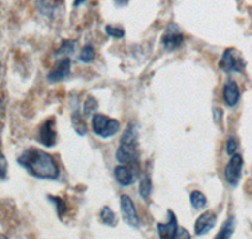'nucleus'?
<instances>
[{
	"instance_id": "nucleus-27",
	"label": "nucleus",
	"mask_w": 252,
	"mask_h": 239,
	"mask_svg": "<svg viewBox=\"0 0 252 239\" xmlns=\"http://www.w3.org/2000/svg\"><path fill=\"white\" fill-rule=\"evenodd\" d=\"M130 0H114V3L116 6H125L129 4Z\"/></svg>"
},
{
	"instance_id": "nucleus-28",
	"label": "nucleus",
	"mask_w": 252,
	"mask_h": 239,
	"mask_svg": "<svg viewBox=\"0 0 252 239\" xmlns=\"http://www.w3.org/2000/svg\"><path fill=\"white\" fill-rule=\"evenodd\" d=\"M87 0H73V6L75 8H78L80 5H82L83 3H86Z\"/></svg>"
},
{
	"instance_id": "nucleus-6",
	"label": "nucleus",
	"mask_w": 252,
	"mask_h": 239,
	"mask_svg": "<svg viewBox=\"0 0 252 239\" xmlns=\"http://www.w3.org/2000/svg\"><path fill=\"white\" fill-rule=\"evenodd\" d=\"M184 34L175 23L166 26L164 34L161 35V44L166 51H174L183 44Z\"/></svg>"
},
{
	"instance_id": "nucleus-3",
	"label": "nucleus",
	"mask_w": 252,
	"mask_h": 239,
	"mask_svg": "<svg viewBox=\"0 0 252 239\" xmlns=\"http://www.w3.org/2000/svg\"><path fill=\"white\" fill-rule=\"evenodd\" d=\"M169 220L166 223H158L157 229L160 239H190V234L186 228L178 224L177 215L172 210L168 211Z\"/></svg>"
},
{
	"instance_id": "nucleus-13",
	"label": "nucleus",
	"mask_w": 252,
	"mask_h": 239,
	"mask_svg": "<svg viewBox=\"0 0 252 239\" xmlns=\"http://www.w3.org/2000/svg\"><path fill=\"white\" fill-rule=\"evenodd\" d=\"M240 90L235 81H227L223 86V102L228 107H233L240 101Z\"/></svg>"
},
{
	"instance_id": "nucleus-30",
	"label": "nucleus",
	"mask_w": 252,
	"mask_h": 239,
	"mask_svg": "<svg viewBox=\"0 0 252 239\" xmlns=\"http://www.w3.org/2000/svg\"><path fill=\"white\" fill-rule=\"evenodd\" d=\"M0 105H1V101H0Z\"/></svg>"
},
{
	"instance_id": "nucleus-14",
	"label": "nucleus",
	"mask_w": 252,
	"mask_h": 239,
	"mask_svg": "<svg viewBox=\"0 0 252 239\" xmlns=\"http://www.w3.org/2000/svg\"><path fill=\"white\" fill-rule=\"evenodd\" d=\"M235 216H229L228 219L223 223V225H222V228L217 233V236L215 237V239H231L233 232H235Z\"/></svg>"
},
{
	"instance_id": "nucleus-21",
	"label": "nucleus",
	"mask_w": 252,
	"mask_h": 239,
	"mask_svg": "<svg viewBox=\"0 0 252 239\" xmlns=\"http://www.w3.org/2000/svg\"><path fill=\"white\" fill-rule=\"evenodd\" d=\"M97 107H98V103L97 101H96V98L90 96L87 97V100L85 101V103H83V112H85L86 116H90V115H92L96 110H97Z\"/></svg>"
},
{
	"instance_id": "nucleus-17",
	"label": "nucleus",
	"mask_w": 252,
	"mask_h": 239,
	"mask_svg": "<svg viewBox=\"0 0 252 239\" xmlns=\"http://www.w3.org/2000/svg\"><path fill=\"white\" fill-rule=\"evenodd\" d=\"M190 204L194 209L201 210L207 205V197L202 191L194 190L190 193Z\"/></svg>"
},
{
	"instance_id": "nucleus-24",
	"label": "nucleus",
	"mask_w": 252,
	"mask_h": 239,
	"mask_svg": "<svg viewBox=\"0 0 252 239\" xmlns=\"http://www.w3.org/2000/svg\"><path fill=\"white\" fill-rule=\"evenodd\" d=\"M6 175H8V161L0 150V180H5Z\"/></svg>"
},
{
	"instance_id": "nucleus-29",
	"label": "nucleus",
	"mask_w": 252,
	"mask_h": 239,
	"mask_svg": "<svg viewBox=\"0 0 252 239\" xmlns=\"http://www.w3.org/2000/svg\"><path fill=\"white\" fill-rule=\"evenodd\" d=\"M0 239H9V238L5 236V234H1V233H0Z\"/></svg>"
},
{
	"instance_id": "nucleus-11",
	"label": "nucleus",
	"mask_w": 252,
	"mask_h": 239,
	"mask_svg": "<svg viewBox=\"0 0 252 239\" xmlns=\"http://www.w3.org/2000/svg\"><path fill=\"white\" fill-rule=\"evenodd\" d=\"M217 215L212 210H207L198 216L194 223V232L197 236H204L216 225Z\"/></svg>"
},
{
	"instance_id": "nucleus-16",
	"label": "nucleus",
	"mask_w": 252,
	"mask_h": 239,
	"mask_svg": "<svg viewBox=\"0 0 252 239\" xmlns=\"http://www.w3.org/2000/svg\"><path fill=\"white\" fill-rule=\"evenodd\" d=\"M72 125H73L75 131L80 136H83V135L87 134L86 122H85V120L82 119V116H81V114L78 111H76L75 114L72 115Z\"/></svg>"
},
{
	"instance_id": "nucleus-8",
	"label": "nucleus",
	"mask_w": 252,
	"mask_h": 239,
	"mask_svg": "<svg viewBox=\"0 0 252 239\" xmlns=\"http://www.w3.org/2000/svg\"><path fill=\"white\" fill-rule=\"evenodd\" d=\"M120 208L124 222L132 228H139L140 219H139L138 211H136V208H135L134 202H132L129 195H121Z\"/></svg>"
},
{
	"instance_id": "nucleus-25",
	"label": "nucleus",
	"mask_w": 252,
	"mask_h": 239,
	"mask_svg": "<svg viewBox=\"0 0 252 239\" xmlns=\"http://www.w3.org/2000/svg\"><path fill=\"white\" fill-rule=\"evenodd\" d=\"M48 199L56 205V209H57V211H58V215L61 216L62 211H64V203H63V200L60 199V198H57V197H52V195H48Z\"/></svg>"
},
{
	"instance_id": "nucleus-26",
	"label": "nucleus",
	"mask_w": 252,
	"mask_h": 239,
	"mask_svg": "<svg viewBox=\"0 0 252 239\" xmlns=\"http://www.w3.org/2000/svg\"><path fill=\"white\" fill-rule=\"evenodd\" d=\"M220 117H222V110L220 108H215L213 110V119L216 120V122L220 121Z\"/></svg>"
},
{
	"instance_id": "nucleus-20",
	"label": "nucleus",
	"mask_w": 252,
	"mask_h": 239,
	"mask_svg": "<svg viewBox=\"0 0 252 239\" xmlns=\"http://www.w3.org/2000/svg\"><path fill=\"white\" fill-rule=\"evenodd\" d=\"M76 42L69 39H64L61 43L60 48L56 51V56H62V57H67V54H71L75 52Z\"/></svg>"
},
{
	"instance_id": "nucleus-12",
	"label": "nucleus",
	"mask_w": 252,
	"mask_h": 239,
	"mask_svg": "<svg viewBox=\"0 0 252 239\" xmlns=\"http://www.w3.org/2000/svg\"><path fill=\"white\" fill-rule=\"evenodd\" d=\"M114 177L115 180L120 184L121 186H129L134 184L135 181V173L134 168L127 165H118L114 170Z\"/></svg>"
},
{
	"instance_id": "nucleus-10",
	"label": "nucleus",
	"mask_w": 252,
	"mask_h": 239,
	"mask_svg": "<svg viewBox=\"0 0 252 239\" xmlns=\"http://www.w3.org/2000/svg\"><path fill=\"white\" fill-rule=\"evenodd\" d=\"M69 73H71V60L68 57H61L48 73L47 80L51 83L60 82L68 77Z\"/></svg>"
},
{
	"instance_id": "nucleus-9",
	"label": "nucleus",
	"mask_w": 252,
	"mask_h": 239,
	"mask_svg": "<svg viewBox=\"0 0 252 239\" xmlns=\"http://www.w3.org/2000/svg\"><path fill=\"white\" fill-rule=\"evenodd\" d=\"M38 139H39V143L46 148H52L56 145L57 132H56L55 119H48L42 123L38 132Z\"/></svg>"
},
{
	"instance_id": "nucleus-15",
	"label": "nucleus",
	"mask_w": 252,
	"mask_h": 239,
	"mask_svg": "<svg viewBox=\"0 0 252 239\" xmlns=\"http://www.w3.org/2000/svg\"><path fill=\"white\" fill-rule=\"evenodd\" d=\"M153 190V182L152 179H150L149 175H144L141 178L140 186H139V193H140V197L143 198L144 200H148L150 198V194H152Z\"/></svg>"
},
{
	"instance_id": "nucleus-4",
	"label": "nucleus",
	"mask_w": 252,
	"mask_h": 239,
	"mask_svg": "<svg viewBox=\"0 0 252 239\" xmlns=\"http://www.w3.org/2000/svg\"><path fill=\"white\" fill-rule=\"evenodd\" d=\"M91 125L94 134L102 139H109L118 134L120 130V122L118 120L110 119L102 114H94L92 116Z\"/></svg>"
},
{
	"instance_id": "nucleus-23",
	"label": "nucleus",
	"mask_w": 252,
	"mask_h": 239,
	"mask_svg": "<svg viewBox=\"0 0 252 239\" xmlns=\"http://www.w3.org/2000/svg\"><path fill=\"white\" fill-rule=\"evenodd\" d=\"M237 149H238L237 140H236L235 136H231L228 140H227V144H226L227 154H228L229 156H233V155L236 154Z\"/></svg>"
},
{
	"instance_id": "nucleus-2",
	"label": "nucleus",
	"mask_w": 252,
	"mask_h": 239,
	"mask_svg": "<svg viewBox=\"0 0 252 239\" xmlns=\"http://www.w3.org/2000/svg\"><path fill=\"white\" fill-rule=\"evenodd\" d=\"M116 160L123 165L138 168L139 164V150H138V132L134 125L130 123L124 131L120 140L118 151H116Z\"/></svg>"
},
{
	"instance_id": "nucleus-1",
	"label": "nucleus",
	"mask_w": 252,
	"mask_h": 239,
	"mask_svg": "<svg viewBox=\"0 0 252 239\" xmlns=\"http://www.w3.org/2000/svg\"><path fill=\"white\" fill-rule=\"evenodd\" d=\"M18 164L37 179L57 180L60 178V166L55 157L39 149H27L18 157Z\"/></svg>"
},
{
	"instance_id": "nucleus-22",
	"label": "nucleus",
	"mask_w": 252,
	"mask_h": 239,
	"mask_svg": "<svg viewBox=\"0 0 252 239\" xmlns=\"http://www.w3.org/2000/svg\"><path fill=\"white\" fill-rule=\"evenodd\" d=\"M105 31L109 37L114 38V39H121L125 37V30L123 28H118L114 26H106L105 27Z\"/></svg>"
},
{
	"instance_id": "nucleus-5",
	"label": "nucleus",
	"mask_w": 252,
	"mask_h": 239,
	"mask_svg": "<svg viewBox=\"0 0 252 239\" xmlns=\"http://www.w3.org/2000/svg\"><path fill=\"white\" fill-rule=\"evenodd\" d=\"M220 68L223 72H237L242 73L246 68V62L242 54L236 48H227L220 60Z\"/></svg>"
},
{
	"instance_id": "nucleus-19",
	"label": "nucleus",
	"mask_w": 252,
	"mask_h": 239,
	"mask_svg": "<svg viewBox=\"0 0 252 239\" xmlns=\"http://www.w3.org/2000/svg\"><path fill=\"white\" fill-rule=\"evenodd\" d=\"M94 57H96V53H94V46L92 44H86V46H83V48L81 49L78 60L82 63H91L94 60Z\"/></svg>"
},
{
	"instance_id": "nucleus-18",
	"label": "nucleus",
	"mask_w": 252,
	"mask_h": 239,
	"mask_svg": "<svg viewBox=\"0 0 252 239\" xmlns=\"http://www.w3.org/2000/svg\"><path fill=\"white\" fill-rule=\"evenodd\" d=\"M100 218L102 220L103 224L109 225V227H115L118 224V218H116V214L109 208V207H103L100 211Z\"/></svg>"
},
{
	"instance_id": "nucleus-7",
	"label": "nucleus",
	"mask_w": 252,
	"mask_h": 239,
	"mask_svg": "<svg viewBox=\"0 0 252 239\" xmlns=\"http://www.w3.org/2000/svg\"><path fill=\"white\" fill-rule=\"evenodd\" d=\"M242 166H244V160L240 154H235L233 156H231V160L224 169V179L229 185H237L241 175H242Z\"/></svg>"
}]
</instances>
